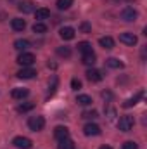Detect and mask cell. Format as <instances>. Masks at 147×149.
<instances>
[{"mask_svg": "<svg viewBox=\"0 0 147 149\" xmlns=\"http://www.w3.org/2000/svg\"><path fill=\"white\" fill-rule=\"evenodd\" d=\"M12 144H14L17 149H30L31 146H33V142H31L28 137H23V135H19V137H14Z\"/></svg>", "mask_w": 147, "mask_h": 149, "instance_id": "6", "label": "cell"}, {"mask_svg": "<svg viewBox=\"0 0 147 149\" xmlns=\"http://www.w3.org/2000/svg\"><path fill=\"white\" fill-rule=\"evenodd\" d=\"M54 137H55L57 141L68 139V137H69V130H68V127H55V130H54Z\"/></svg>", "mask_w": 147, "mask_h": 149, "instance_id": "12", "label": "cell"}, {"mask_svg": "<svg viewBox=\"0 0 147 149\" xmlns=\"http://www.w3.org/2000/svg\"><path fill=\"white\" fill-rule=\"evenodd\" d=\"M121 149H139V144L133 142V141H126V142L121 146Z\"/></svg>", "mask_w": 147, "mask_h": 149, "instance_id": "30", "label": "cell"}, {"mask_svg": "<svg viewBox=\"0 0 147 149\" xmlns=\"http://www.w3.org/2000/svg\"><path fill=\"white\" fill-rule=\"evenodd\" d=\"M57 85H59V80H57V76H52V85H49V94H47V97H50V95H54V94H55V90H57Z\"/></svg>", "mask_w": 147, "mask_h": 149, "instance_id": "25", "label": "cell"}, {"mask_svg": "<svg viewBox=\"0 0 147 149\" xmlns=\"http://www.w3.org/2000/svg\"><path fill=\"white\" fill-rule=\"evenodd\" d=\"M76 102H78L80 106H90V104H92V97L87 95V94H81V95L76 97Z\"/></svg>", "mask_w": 147, "mask_h": 149, "instance_id": "22", "label": "cell"}, {"mask_svg": "<svg viewBox=\"0 0 147 149\" xmlns=\"http://www.w3.org/2000/svg\"><path fill=\"white\" fill-rule=\"evenodd\" d=\"M47 24L45 23H42V21H37L35 24H33V33H38V35H43V33H47Z\"/></svg>", "mask_w": 147, "mask_h": 149, "instance_id": "20", "label": "cell"}, {"mask_svg": "<svg viewBox=\"0 0 147 149\" xmlns=\"http://www.w3.org/2000/svg\"><path fill=\"white\" fill-rule=\"evenodd\" d=\"M57 9L59 10H66V9H69L71 5H73V0H57Z\"/></svg>", "mask_w": 147, "mask_h": 149, "instance_id": "26", "label": "cell"}, {"mask_svg": "<svg viewBox=\"0 0 147 149\" xmlns=\"http://www.w3.org/2000/svg\"><path fill=\"white\" fill-rule=\"evenodd\" d=\"M118 2H133V0H118Z\"/></svg>", "mask_w": 147, "mask_h": 149, "instance_id": "34", "label": "cell"}, {"mask_svg": "<svg viewBox=\"0 0 147 149\" xmlns=\"http://www.w3.org/2000/svg\"><path fill=\"white\" fill-rule=\"evenodd\" d=\"M49 17H50V10H49V9L42 7V9H37V10H35V19H37V21H42V23H43V21L49 19Z\"/></svg>", "mask_w": 147, "mask_h": 149, "instance_id": "15", "label": "cell"}, {"mask_svg": "<svg viewBox=\"0 0 147 149\" xmlns=\"http://www.w3.org/2000/svg\"><path fill=\"white\" fill-rule=\"evenodd\" d=\"M57 56H61V57H69V56H71V49H69V47H57Z\"/></svg>", "mask_w": 147, "mask_h": 149, "instance_id": "28", "label": "cell"}, {"mask_svg": "<svg viewBox=\"0 0 147 149\" xmlns=\"http://www.w3.org/2000/svg\"><path fill=\"white\" fill-rule=\"evenodd\" d=\"M85 74H87L88 81H92V83H97V81H101V80H102V73H101L99 70H94V68H92V70H88Z\"/></svg>", "mask_w": 147, "mask_h": 149, "instance_id": "13", "label": "cell"}, {"mask_svg": "<svg viewBox=\"0 0 147 149\" xmlns=\"http://www.w3.org/2000/svg\"><path fill=\"white\" fill-rule=\"evenodd\" d=\"M83 134L87 137H95V135H101V127L97 123H87L83 127Z\"/></svg>", "mask_w": 147, "mask_h": 149, "instance_id": "5", "label": "cell"}, {"mask_svg": "<svg viewBox=\"0 0 147 149\" xmlns=\"http://www.w3.org/2000/svg\"><path fill=\"white\" fill-rule=\"evenodd\" d=\"M59 149H74V142L69 137L62 139V141H59Z\"/></svg>", "mask_w": 147, "mask_h": 149, "instance_id": "24", "label": "cell"}, {"mask_svg": "<svg viewBox=\"0 0 147 149\" xmlns=\"http://www.w3.org/2000/svg\"><path fill=\"white\" fill-rule=\"evenodd\" d=\"M78 50H80L81 54H87V52H92V45H90L88 42H80V43H78Z\"/></svg>", "mask_w": 147, "mask_h": 149, "instance_id": "27", "label": "cell"}, {"mask_svg": "<svg viewBox=\"0 0 147 149\" xmlns=\"http://www.w3.org/2000/svg\"><path fill=\"white\" fill-rule=\"evenodd\" d=\"M80 30H81L83 33H90V31H92V26H90L88 23H81V24H80Z\"/></svg>", "mask_w": 147, "mask_h": 149, "instance_id": "32", "label": "cell"}, {"mask_svg": "<svg viewBox=\"0 0 147 149\" xmlns=\"http://www.w3.org/2000/svg\"><path fill=\"white\" fill-rule=\"evenodd\" d=\"M106 64L109 66V68H112V70H121L125 64L119 61V59H116V57H109V59H106Z\"/></svg>", "mask_w": 147, "mask_h": 149, "instance_id": "18", "label": "cell"}, {"mask_svg": "<svg viewBox=\"0 0 147 149\" xmlns=\"http://www.w3.org/2000/svg\"><path fill=\"white\" fill-rule=\"evenodd\" d=\"M99 149H112V148H111V146H101Z\"/></svg>", "mask_w": 147, "mask_h": 149, "instance_id": "33", "label": "cell"}, {"mask_svg": "<svg viewBox=\"0 0 147 149\" xmlns=\"http://www.w3.org/2000/svg\"><path fill=\"white\" fill-rule=\"evenodd\" d=\"M17 9L23 12V14H30V12H35V3L30 2V0H24L17 5Z\"/></svg>", "mask_w": 147, "mask_h": 149, "instance_id": "11", "label": "cell"}, {"mask_svg": "<svg viewBox=\"0 0 147 149\" xmlns=\"http://www.w3.org/2000/svg\"><path fill=\"white\" fill-rule=\"evenodd\" d=\"M119 42L121 43H125V45H130V47H133V45H137V37L133 35V33H130V31H126V33H121L119 35Z\"/></svg>", "mask_w": 147, "mask_h": 149, "instance_id": "7", "label": "cell"}, {"mask_svg": "<svg viewBox=\"0 0 147 149\" xmlns=\"http://www.w3.org/2000/svg\"><path fill=\"white\" fill-rule=\"evenodd\" d=\"M133 125H135V120H133V116H130V114L121 116L119 121H118V128H119L121 132H130V130L133 128Z\"/></svg>", "mask_w": 147, "mask_h": 149, "instance_id": "1", "label": "cell"}, {"mask_svg": "<svg viewBox=\"0 0 147 149\" xmlns=\"http://www.w3.org/2000/svg\"><path fill=\"white\" fill-rule=\"evenodd\" d=\"M35 61L37 59H35V56L31 52H21L19 57H17V64H21L23 68H31Z\"/></svg>", "mask_w": 147, "mask_h": 149, "instance_id": "2", "label": "cell"}, {"mask_svg": "<svg viewBox=\"0 0 147 149\" xmlns=\"http://www.w3.org/2000/svg\"><path fill=\"white\" fill-rule=\"evenodd\" d=\"M28 127H30V130H33V132H40V130H43V127H45V120H43V116H31V118L28 120Z\"/></svg>", "mask_w": 147, "mask_h": 149, "instance_id": "4", "label": "cell"}, {"mask_svg": "<svg viewBox=\"0 0 147 149\" xmlns=\"http://www.w3.org/2000/svg\"><path fill=\"white\" fill-rule=\"evenodd\" d=\"M99 43H101V47H104V49H112L114 47V40L111 37H101L99 38Z\"/></svg>", "mask_w": 147, "mask_h": 149, "instance_id": "19", "label": "cell"}, {"mask_svg": "<svg viewBox=\"0 0 147 149\" xmlns=\"http://www.w3.org/2000/svg\"><path fill=\"white\" fill-rule=\"evenodd\" d=\"M119 16H121V19L123 21H126V23H132V21H135L137 17H139V12L133 9V7H130V5H126L121 12H119Z\"/></svg>", "mask_w": 147, "mask_h": 149, "instance_id": "3", "label": "cell"}, {"mask_svg": "<svg viewBox=\"0 0 147 149\" xmlns=\"http://www.w3.org/2000/svg\"><path fill=\"white\" fill-rule=\"evenodd\" d=\"M97 116H99V113L94 111V109L92 111H83V114H81V118H85V120H95Z\"/></svg>", "mask_w": 147, "mask_h": 149, "instance_id": "29", "label": "cell"}, {"mask_svg": "<svg viewBox=\"0 0 147 149\" xmlns=\"http://www.w3.org/2000/svg\"><path fill=\"white\" fill-rule=\"evenodd\" d=\"M81 61H83V64H87V66H94V64H95V61H97V57H95V54H94V50H92V52L83 54Z\"/></svg>", "mask_w": 147, "mask_h": 149, "instance_id": "16", "label": "cell"}, {"mask_svg": "<svg viewBox=\"0 0 147 149\" xmlns=\"http://www.w3.org/2000/svg\"><path fill=\"white\" fill-rule=\"evenodd\" d=\"M71 88H73V90H80V88H81V81H80L78 78H73V80H71Z\"/></svg>", "mask_w": 147, "mask_h": 149, "instance_id": "31", "label": "cell"}, {"mask_svg": "<svg viewBox=\"0 0 147 149\" xmlns=\"http://www.w3.org/2000/svg\"><path fill=\"white\" fill-rule=\"evenodd\" d=\"M28 47H30V42L24 40V38H19V40L14 42V49H17V50H23V52H24Z\"/></svg>", "mask_w": 147, "mask_h": 149, "instance_id": "21", "label": "cell"}, {"mask_svg": "<svg viewBox=\"0 0 147 149\" xmlns=\"http://www.w3.org/2000/svg\"><path fill=\"white\" fill-rule=\"evenodd\" d=\"M28 94H30L28 88H14L10 95H12L14 99H24V97H28Z\"/></svg>", "mask_w": 147, "mask_h": 149, "instance_id": "17", "label": "cell"}, {"mask_svg": "<svg viewBox=\"0 0 147 149\" xmlns=\"http://www.w3.org/2000/svg\"><path fill=\"white\" fill-rule=\"evenodd\" d=\"M35 108V102H23L17 106V113H28Z\"/></svg>", "mask_w": 147, "mask_h": 149, "instance_id": "23", "label": "cell"}, {"mask_svg": "<svg viewBox=\"0 0 147 149\" xmlns=\"http://www.w3.org/2000/svg\"><path fill=\"white\" fill-rule=\"evenodd\" d=\"M74 35H76V31H74V28H71V26H64V28L59 30V37L62 38V40H73Z\"/></svg>", "mask_w": 147, "mask_h": 149, "instance_id": "9", "label": "cell"}, {"mask_svg": "<svg viewBox=\"0 0 147 149\" xmlns=\"http://www.w3.org/2000/svg\"><path fill=\"white\" fill-rule=\"evenodd\" d=\"M10 26H12L14 31H23V30L26 28V21L21 19V17H14V19L10 21Z\"/></svg>", "mask_w": 147, "mask_h": 149, "instance_id": "14", "label": "cell"}, {"mask_svg": "<svg viewBox=\"0 0 147 149\" xmlns=\"http://www.w3.org/2000/svg\"><path fill=\"white\" fill-rule=\"evenodd\" d=\"M35 76H37V71L33 68H23L17 71V78H21V80H31Z\"/></svg>", "mask_w": 147, "mask_h": 149, "instance_id": "8", "label": "cell"}, {"mask_svg": "<svg viewBox=\"0 0 147 149\" xmlns=\"http://www.w3.org/2000/svg\"><path fill=\"white\" fill-rule=\"evenodd\" d=\"M142 97H144V90H139L133 97H130V99H126V101L123 102V108H132V106H135Z\"/></svg>", "mask_w": 147, "mask_h": 149, "instance_id": "10", "label": "cell"}]
</instances>
